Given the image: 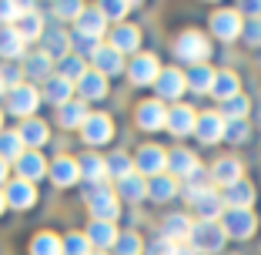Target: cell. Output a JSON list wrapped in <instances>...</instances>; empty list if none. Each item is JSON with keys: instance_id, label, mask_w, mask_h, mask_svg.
<instances>
[{"instance_id": "1", "label": "cell", "mask_w": 261, "mask_h": 255, "mask_svg": "<svg viewBox=\"0 0 261 255\" xmlns=\"http://www.w3.org/2000/svg\"><path fill=\"white\" fill-rule=\"evenodd\" d=\"M87 205H91V212H94V222H114L117 218V195L111 192V188H104V185H97V188H91L87 192Z\"/></svg>"}, {"instance_id": "2", "label": "cell", "mask_w": 261, "mask_h": 255, "mask_svg": "<svg viewBox=\"0 0 261 255\" xmlns=\"http://www.w3.org/2000/svg\"><path fill=\"white\" fill-rule=\"evenodd\" d=\"M174 51H177V57L201 64L207 54H211V44H207L204 34H198V31H185L181 37H177V47H174Z\"/></svg>"}, {"instance_id": "3", "label": "cell", "mask_w": 261, "mask_h": 255, "mask_svg": "<svg viewBox=\"0 0 261 255\" xmlns=\"http://www.w3.org/2000/svg\"><path fill=\"white\" fill-rule=\"evenodd\" d=\"M224 228L221 225H215V222H198L191 228V242H194V248L198 252H218V248L224 245Z\"/></svg>"}, {"instance_id": "4", "label": "cell", "mask_w": 261, "mask_h": 255, "mask_svg": "<svg viewBox=\"0 0 261 255\" xmlns=\"http://www.w3.org/2000/svg\"><path fill=\"white\" fill-rule=\"evenodd\" d=\"M254 215L248 208H231L228 215H224V235H231V239H248V235H254Z\"/></svg>"}, {"instance_id": "5", "label": "cell", "mask_w": 261, "mask_h": 255, "mask_svg": "<svg viewBox=\"0 0 261 255\" xmlns=\"http://www.w3.org/2000/svg\"><path fill=\"white\" fill-rule=\"evenodd\" d=\"M7 108L14 111V114H34L37 111V91H34L31 84H17L14 91L7 94Z\"/></svg>"}, {"instance_id": "6", "label": "cell", "mask_w": 261, "mask_h": 255, "mask_svg": "<svg viewBox=\"0 0 261 255\" xmlns=\"http://www.w3.org/2000/svg\"><path fill=\"white\" fill-rule=\"evenodd\" d=\"M138 124L144 128V131H158V128H164L168 124V111H164L161 101H144L138 108Z\"/></svg>"}, {"instance_id": "7", "label": "cell", "mask_w": 261, "mask_h": 255, "mask_svg": "<svg viewBox=\"0 0 261 255\" xmlns=\"http://www.w3.org/2000/svg\"><path fill=\"white\" fill-rule=\"evenodd\" d=\"M81 134H84L87 145H104V141H111V134H114V128H111V121L104 114H91L84 121V128H81Z\"/></svg>"}, {"instance_id": "8", "label": "cell", "mask_w": 261, "mask_h": 255, "mask_svg": "<svg viewBox=\"0 0 261 255\" xmlns=\"http://www.w3.org/2000/svg\"><path fill=\"white\" fill-rule=\"evenodd\" d=\"M130 81H134V84H151V81H158V57H151V54L134 57V61H130Z\"/></svg>"}, {"instance_id": "9", "label": "cell", "mask_w": 261, "mask_h": 255, "mask_svg": "<svg viewBox=\"0 0 261 255\" xmlns=\"http://www.w3.org/2000/svg\"><path fill=\"white\" fill-rule=\"evenodd\" d=\"M211 31H215L221 40H234L241 34V17L231 14V10H221V14L211 17Z\"/></svg>"}, {"instance_id": "10", "label": "cell", "mask_w": 261, "mask_h": 255, "mask_svg": "<svg viewBox=\"0 0 261 255\" xmlns=\"http://www.w3.org/2000/svg\"><path fill=\"white\" fill-rule=\"evenodd\" d=\"M185 94V74H177V71H161L158 74V98L164 101H174Z\"/></svg>"}, {"instance_id": "11", "label": "cell", "mask_w": 261, "mask_h": 255, "mask_svg": "<svg viewBox=\"0 0 261 255\" xmlns=\"http://www.w3.org/2000/svg\"><path fill=\"white\" fill-rule=\"evenodd\" d=\"M194 131H198V138L204 141V145H215V141L224 138V118L221 114H204L194 124Z\"/></svg>"}, {"instance_id": "12", "label": "cell", "mask_w": 261, "mask_h": 255, "mask_svg": "<svg viewBox=\"0 0 261 255\" xmlns=\"http://www.w3.org/2000/svg\"><path fill=\"white\" fill-rule=\"evenodd\" d=\"M211 178H215L218 185H224V188L238 185V181H241V165H238V158H221V161L211 168Z\"/></svg>"}, {"instance_id": "13", "label": "cell", "mask_w": 261, "mask_h": 255, "mask_svg": "<svg viewBox=\"0 0 261 255\" xmlns=\"http://www.w3.org/2000/svg\"><path fill=\"white\" fill-rule=\"evenodd\" d=\"M50 178H54L57 185H74L77 178H81V168H77V161L74 158H57L54 165H50Z\"/></svg>"}, {"instance_id": "14", "label": "cell", "mask_w": 261, "mask_h": 255, "mask_svg": "<svg viewBox=\"0 0 261 255\" xmlns=\"http://www.w3.org/2000/svg\"><path fill=\"white\" fill-rule=\"evenodd\" d=\"M7 201L14 205V208H31L34 201H37V192H34L31 181H23V178H20V181H14V185H10Z\"/></svg>"}, {"instance_id": "15", "label": "cell", "mask_w": 261, "mask_h": 255, "mask_svg": "<svg viewBox=\"0 0 261 255\" xmlns=\"http://www.w3.org/2000/svg\"><path fill=\"white\" fill-rule=\"evenodd\" d=\"M168 128H171L174 134H188V131H194V111H191V108H185V104L171 108V111H168Z\"/></svg>"}, {"instance_id": "16", "label": "cell", "mask_w": 261, "mask_h": 255, "mask_svg": "<svg viewBox=\"0 0 261 255\" xmlns=\"http://www.w3.org/2000/svg\"><path fill=\"white\" fill-rule=\"evenodd\" d=\"M168 165V155H164L161 148H141V155H138V168L141 171H147V175H158V171Z\"/></svg>"}, {"instance_id": "17", "label": "cell", "mask_w": 261, "mask_h": 255, "mask_svg": "<svg viewBox=\"0 0 261 255\" xmlns=\"http://www.w3.org/2000/svg\"><path fill=\"white\" fill-rule=\"evenodd\" d=\"M87 104L84 101H67L61 108V124L64 128H84V121H87Z\"/></svg>"}, {"instance_id": "18", "label": "cell", "mask_w": 261, "mask_h": 255, "mask_svg": "<svg viewBox=\"0 0 261 255\" xmlns=\"http://www.w3.org/2000/svg\"><path fill=\"white\" fill-rule=\"evenodd\" d=\"M23 44H27V40L20 37L17 27H0V54H4V57L23 54Z\"/></svg>"}, {"instance_id": "19", "label": "cell", "mask_w": 261, "mask_h": 255, "mask_svg": "<svg viewBox=\"0 0 261 255\" xmlns=\"http://www.w3.org/2000/svg\"><path fill=\"white\" fill-rule=\"evenodd\" d=\"M138 44H141V34H138V27H117L114 31V37H111V47H114L117 54H124V51H138Z\"/></svg>"}, {"instance_id": "20", "label": "cell", "mask_w": 261, "mask_h": 255, "mask_svg": "<svg viewBox=\"0 0 261 255\" xmlns=\"http://www.w3.org/2000/svg\"><path fill=\"white\" fill-rule=\"evenodd\" d=\"M77 87H81V94H84V101H97L104 98V91H108V81H104V74H84V78L77 81Z\"/></svg>"}, {"instance_id": "21", "label": "cell", "mask_w": 261, "mask_h": 255, "mask_svg": "<svg viewBox=\"0 0 261 255\" xmlns=\"http://www.w3.org/2000/svg\"><path fill=\"white\" fill-rule=\"evenodd\" d=\"M224 201H228V208H248L254 201V188L248 181H238V185H231L224 192Z\"/></svg>"}, {"instance_id": "22", "label": "cell", "mask_w": 261, "mask_h": 255, "mask_svg": "<svg viewBox=\"0 0 261 255\" xmlns=\"http://www.w3.org/2000/svg\"><path fill=\"white\" fill-rule=\"evenodd\" d=\"M20 161L23 158V141L14 131H0V161Z\"/></svg>"}, {"instance_id": "23", "label": "cell", "mask_w": 261, "mask_h": 255, "mask_svg": "<svg viewBox=\"0 0 261 255\" xmlns=\"http://www.w3.org/2000/svg\"><path fill=\"white\" fill-rule=\"evenodd\" d=\"M77 34L87 40H97L100 34H104V14H81V20H77Z\"/></svg>"}, {"instance_id": "24", "label": "cell", "mask_w": 261, "mask_h": 255, "mask_svg": "<svg viewBox=\"0 0 261 255\" xmlns=\"http://www.w3.org/2000/svg\"><path fill=\"white\" fill-rule=\"evenodd\" d=\"M168 165H171V171H174V175H185V178H191L194 171H198L194 155H191V151H181V148L168 155Z\"/></svg>"}, {"instance_id": "25", "label": "cell", "mask_w": 261, "mask_h": 255, "mask_svg": "<svg viewBox=\"0 0 261 255\" xmlns=\"http://www.w3.org/2000/svg\"><path fill=\"white\" fill-rule=\"evenodd\" d=\"M70 94H74V84H70V81H64L61 74H54V78L47 81V98L54 101V104H61V108H64L67 101H74Z\"/></svg>"}, {"instance_id": "26", "label": "cell", "mask_w": 261, "mask_h": 255, "mask_svg": "<svg viewBox=\"0 0 261 255\" xmlns=\"http://www.w3.org/2000/svg\"><path fill=\"white\" fill-rule=\"evenodd\" d=\"M191 228H194V225H191L188 215H168V218H164V239H171V242L191 235Z\"/></svg>"}, {"instance_id": "27", "label": "cell", "mask_w": 261, "mask_h": 255, "mask_svg": "<svg viewBox=\"0 0 261 255\" xmlns=\"http://www.w3.org/2000/svg\"><path fill=\"white\" fill-rule=\"evenodd\" d=\"M87 239H91L94 245H100V248H108V245H114V242H117V232H114V222H94L91 228H87Z\"/></svg>"}, {"instance_id": "28", "label": "cell", "mask_w": 261, "mask_h": 255, "mask_svg": "<svg viewBox=\"0 0 261 255\" xmlns=\"http://www.w3.org/2000/svg\"><path fill=\"white\" fill-rule=\"evenodd\" d=\"M94 64L100 67V74L108 71V74H121V54H117L114 47H97L94 51Z\"/></svg>"}, {"instance_id": "29", "label": "cell", "mask_w": 261, "mask_h": 255, "mask_svg": "<svg viewBox=\"0 0 261 255\" xmlns=\"http://www.w3.org/2000/svg\"><path fill=\"white\" fill-rule=\"evenodd\" d=\"M17 168H20L23 181H37V178L47 171V165H44V158H40V155H34V151H31V155H23L20 161H17Z\"/></svg>"}, {"instance_id": "30", "label": "cell", "mask_w": 261, "mask_h": 255, "mask_svg": "<svg viewBox=\"0 0 261 255\" xmlns=\"http://www.w3.org/2000/svg\"><path fill=\"white\" fill-rule=\"evenodd\" d=\"M31 255H64V245H61L57 235L40 232L37 239H34V245H31Z\"/></svg>"}, {"instance_id": "31", "label": "cell", "mask_w": 261, "mask_h": 255, "mask_svg": "<svg viewBox=\"0 0 261 255\" xmlns=\"http://www.w3.org/2000/svg\"><path fill=\"white\" fill-rule=\"evenodd\" d=\"M211 91H215V94H218L221 101H231V98H238V78H234L231 71H221V74L215 78V87H211Z\"/></svg>"}, {"instance_id": "32", "label": "cell", "mask_w": 261, "mask_h": 255, "mask_svg": "<svg viewBox=\"0 0 261 255\" xmlns=\"http://www.w3.org/2000/svg\"><path fill=\"white\" fill-rule=\"evenodd\" d=\"M194 205H198V212H201V218H204V222H215V215L221 212L224 198H221V195H215V192H204L198 201H194Z\"/></svg>"}, {"instance_id": "33", "label": "cell", "mask_w": 261, "mask_h": 255, "mask_svg": "<svg viewBox=\"0 0 261 255\" xmlns=\"http://www.w3.org/2000/svg\"><path fill=\"white\" fill-rule=\"evenodd\" d=\"M77 168H81V175H84L87 181H97V178H104V175H108V165L100 161L97 155H84L81 161H77Z\"/></svg>"}, {"instance_id": "34", "label": "cell", "mask_w": 261, "mask_h": 255, "mask_svg": "<svg viewBox=\"0 0 261 255\" xmlns=\"http://www.w3.org/2000/svg\"><path fill=\"white\" fill-rule=\"evenodd\" d=\"M215 71L211 67H204V64H198V67L191 71V74H188V84L194 87V91H211V87H215Z\"/></svg>"}, {"instance_id": "35", "label": "cell", "mask_w": 261, "mask_h": 255, "mask_svg": "<svg viewBox=\"0 0 261 255\" xmlns=\"http://www.w3.org/2000/svg\"><path fill=\"white\" fill-rule=\"evenodd\" d=\"M23 67H27V74H34V78H54V74H50V57H47V51L44 54H31L27 57V61H23Z\"/></svg>"}, {"instance_id": "36", "label": "cell", "mask_w": 261, "mask_h": 255, "mask_svg": "<svg viewBox=\"0 0 261 255\" xmlns=\"http://www.w3.org/2000/svg\"><path fill=\"white\" fill-rule=\"evenodd\" d=\"M84 74H87V71H84V61H81V57L67 54V57L61 61V78H64V81H70V84H74V81H81Z\"/></svg>"}, {"instance_id": "37", "label": "cell", "mask_w": 261, "mask_h": 255, "mask_svg": "<svg viewBox=\"0 0 261 255\" xmlns=\"http://www.w3.org/2000/svg\"><path fill=\"white\" fill-rule=\"evenodd\" d=\"M17 134H20V141H27V145H44V141H47V124H40V121H27Z\"/></svg>"}, {"instance_id": "38", "label": "cell", "mask_w": 261, "mask_h": 255, "mask_svg": "<svg viewBox=\"0 0 261 255\" xmlns=\"http://www.w3.org/2000/svg\"><path fill=\"white\" fill-rule=\"evenodd\" d=\"M67 44H70V37L64 31H50V37H47V57H67Z\"/></svg>"}, {"instance_id": "39", "label": "cell", "mask_w": 261, "mask_h": 255, "mask_svg": "<svg viewBox=\"0 0 261 255\" xmlns=\"http://www.w3.org/2000/svg\"><path fill=\"white\" fill-rule=\"evenodd\" d=\"M108 175L117 178V181H124V178L130 175V158L124 155V151H117V155L108 158Z\"/></svg>"}, {"instance_id": "40", "label": "cell", "mask_w": 261, "mask_h": 255, "mask_svg": "<svg viewBox=\"0 0 261 255\" xmlns=\"http://www.w3.org/2000/svg\"><path fill=\"white\" fill-rule=\"evenodd\" d=\"M121 195H124V198H130V201H141V198H144V195H147V185H144V181H141V178L127 175V178H124V181H121Z\"/></svg>"}, {"instance_id": "41", "label": "cell", "mask_w": 261, "mask_h": 255, "mask_svg": "<svg viewBox=\"0 0 261 255\" xmlns=\"http://www.w3.org/2000/svg\"><path fill=\"white\" fill-rule=\"evenodd\" d=\"M147 195H151V198H158V201L174 198V181H171V178H154L151 185H147Z\"/></svg>"}, {"instance_id": "42", "label": "cell", "mask_w": 261, "mask_h": 255, "mask_svg": "<svg viewBox=\"0 0 261 255\" xmlns=\"http://www.w3.org/2000/svg\"><path fill=\"white\" fill-rule=\"evenodd\" d=\"M17 31H20V37L23 40H34L40 34V17L37 14H23L20 17V27H17Z\"/></svg>"}, {"instance_id": "43", "label": "cell", "mask_w": 261, "mask_h": 255, "mask_svg": "<svg viewBox=\"0 0 261 255\" xmlns=\"http://www.w3.org/2000/svg\"><path fill=\"white\" fill-rule=\"evenodd\" d=\"M91 252V239L87 235H70L64 242V255H87Z\"/></svg>"}, {"instance_id": "44", "label": "cell", "mask_w": 261, "mask_h": 255, "mask_svg": "<svg viewBox=\"0 0 261 255\" xmlns=\"http://www.w3.org/2000/svg\"><path fill=\"white\" fill-rule=\"evenodd\" d=\"M114 245H117V255H141V239H138V235H117V242H114Z\"/></svg>"}, {"instance_id": "45", "label": "cell", "mask_w": 261, "mask_h": 255, "mask_svg": "<svg viewBox=\"0 0 261 255\" xmlns=\"http://www.w3.org/2000/svg\"><path fill=\"white\" fill-rule=\"evenodd\" d=\"M224 114H231L234 121H238V118H245L248 114V101L241 98V94H238V98H231V101H224Z\"/></svg>"}, {"instance_id": "46", "label": "cell", "mask_w": 261, "mask_h": 255, "mask_svg": "<svg viewBox=\"0 0 261 255\" xmlns=\"http://www.w3.org/2000/svg\"><path fill=\"white\" fill-rule=\"evenodd\" d=\"M174 242L171 239H154L151 245H147V255H174Z\"/></svg>"}, {"instance_id": "47", "label": "cell", "mask_w": 261, "mask_h": 255, "mask_svg": "<svg viewBox=\"0 0 261 255\" xmlns=\"http://www.w3.org/2000/svg\"><path fill=\"white\" fill-rule=\"evenodd\" d=\"M228 131H224V138L228 141H245L248 138V124L245 121H231V124H224Z\"/></svg>"}, {"instance_id": "48", "label": "cell", "mask_w": 261, "mask_h": 255, "mask_svg": "<svg viewBox=\"0 0 261 255\" xmlns=\"http://www.w3.org/2000/svg\"><path fill=\"white\" fill-rule=\"evenodd\" d=\"M245 40L251 47H261V17H254V20L245 27Z\"/></svg>"}, {"instance_id": "49", "label": "cell", "mask_w": 261, "mask_h": 255, "mask_svg": "<svg viewBox=\"0 0 261 255\" xmlns=\"http://www.w3.org/2000/svg\"><path fill=\"white\" fill-rule=\"evenodd\" d=\"M27 7H20V4H0V20H4V27H7V20H14V17H20Z\"/></svg>"}, {"instance_id": "50", "label": "cell", "mask_w": 261, "mask_h": 255, "mask_svg": "<svg viewBox=\"0 0 261 255\" xmlns=\"http://www.w3.org/2000/svg\"><path fill=\"white\" fill-rule=\"evenodd\" d=\"M54 14L57 17H81L84 7H81V4H54Z\"/></svg>"}, {"instance_id": "51", "label": "cell", "mask_w": 261, "mask_h": 255, "mask_svg": "<svg viewBox=\"0 0 261 255\" xmlns=\"http://www.w3.org/2000/svg\"><path fill=\"white\" fill-rule=\"evenodd\" d=\"M127 4H104V10H100V14H104V17H124V14H127Z\"/></svg>"}, {"instance_id": "52", "label": "cell", "mask_w": 261, "mask_h": 255, "mask_svg": "<svg viewBox=\"0 0 261 255\" xmlns=\"http://www.w3.org/2000/svg\"><path fill=\"white\" fill-rule=\"evenodd\" d=\"M0 81H4V84H14V87H17V81H20V71H17V67H10V64H7V67L0 71Z\"/></svg>"}, {"instance_id": "53", "label": "cell", "mask_w": 261, "mask_h": 255, "mask_svg": "<svg viewBox=\"0 0 261 255\" xmlns=\"http://www.w3.org/2000/svg\"><path fill=\"white\" fill-rule=\"evenodd\" d=\"M241 10H248V14H261V4H245Z\"/></svg>"}, {"instance_id": "54", "label": "cell", "mask_w": 261, "mask_h": 255, "mask_svg": "<svg viewBox=\"0 0 261 255\" xmlns=\"http://www.w3.org/2000/svg\"><path fill=\"white\" fill-rule=\"evenodd\" d=\"M7 171H10V168H7V161H0V185L7 181Z\"/></svg>"}, {"instance_id": "55", "label": "cell", "mask_w": 261, "mask_h": 255, "mask_svg": "<svg viewBox=\"0 0 261 255\" xmlns=\"http://www.w3.org/2000/svg\"><path fill=\"white\" fill-rule=\"evenodd\" d=\"M174 255H194V248H174Z\"/></svg>"}, {"instance_id": "56", "label": "cell", "mask_w": 261, "mask_h": 255, "mask_svg": "<svg viewBox=\"0 0 261 255\" xmlns=\"http://www.w3.org/2000/svg\"><path fill=\"white\" fill-rule=\"evenodd\" d=\"M0 212H4V195H0Z\"/></svg>"}]
</instances>
